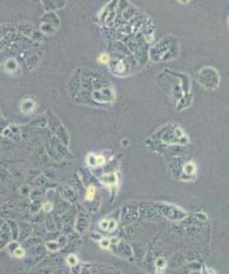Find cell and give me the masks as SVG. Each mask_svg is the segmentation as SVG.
I'll return each mask as SVG.
<instances>
[{
  "label": "cell",
  "mask_w": 229,
  "mask_h": 274,
  "mask_svg": "<svg viewBox=\"0 0 229 274\" xmlns=\"http://www.w3.org/2000/svg\"><path fill=\"white\" fill-rule=\"evenodd\" d=\"M47 247H48V249L51 250V251H56L57 249H58V246H57L56 242H48V244H47Z\"/></svg>",
  "instance_id": "6"
},
{
  "label": "cell",
  "mask_w": 229,
  "mask_h": 274,
  "mask_svg": "<svg viewBox=\"0 0 229 274\" xmlns=\"http://www.w3.org/2000/svg\"><path fill=\"white\" fill-rule=\"evenodd\" d=\"M94 194H96V189H94V186H89L88 189H87V195L86 198L88 200H91L94 197Z\"/></svg>",
  "instance_id": "3"
},
{
  "label": "cell",
  "mask_w": 229,
  "mask_h": 274,
  "mask_svg": "<svg viewBox=\"0 0 229 274\" xmlns=\"http://www.w3.org/2000/svg\"><path fill=\"white\" fill-rule=\"evenodd\" d=\"M109 246V240L108 239H102L101 240V247L102 248H107Z\"/></svg>",
  "instance_id": "8"
},
{
  "label": "cell",
  "mask_w": 229,
  "mask_h": 274,
  "mask_svg": "<svg viewBox=\"0 0 229 274\" xmlns=\"http://www.w3.org/2000/svg\"><path fill=\"white\" fill-rule=\"evenodd\" d=\"M103 181L105 182V183H107V184H115L117 182V177L115 174H110V175H107V176H104V178H103Z\"/></svg>",
  "instance_id": "1"
},
{
  "label": "cell",
  "mask_w": 229,
  "mask_h": 274,
  "mask_svg": "<svg viewBox=\"0 0 229 274\" xmlns=\"http://www.w3.org/2000/svg\"><path fill=\"white\" fill-rule=\"evenodd\" d=\"M202 274H211V273L209 272V270H207L206 268H204L203 271H202Z\"/></svg>",
  "instance_id": "13"
},
{
  "label": "cell",
  "mask_w": 229,
  "mask_h": 274,
  "mask_svg": "<svg viewBox=\"0 0 229 274\" xmlns=\"http://www.w3.org/2000/svg\"><path fill=\"white\" fill-rule=\"evenodd\" d=\"M44 210H45L46 212H49L52 210V204L50 203V202H47V203L44 205Z\"/></svg>",
  "instance_id": "9"
},
{
  "label": "cell",
  "mask_w": 229,
  "mask_h": 274,
  "mask_svg": "<svg viewBox=\"0 0 229 274\" xmlns=\"http://www.w3.org/2000/svg\"><path fill=\"white\" fill-rule=\"evenodd\" d=\"M115 226H116V222H115V221H110V222H108V228H107V229L112 231V230H113L114 228H115Z\"/></svg>",
  "instance_id": "12"
},
{
  "label": "cell",
  "mask_w": 229,
  "mask_h": 274,
  "mask_svg": "<svg viewBox=\"0 0 229 274\" xmlns=\"http://www.w3.org/2000/svg\"><path fill=\"white\" fill-rule=\"evenodd\" d=\"M14 255L16 256V257H23V255H25V251H23V249L19 248V249H16L15 251H14Z\"/></svg>",
  "instance_id": "5"
},
{
  "label": "cell",
  "mask_w": 229,
  "mask_h": 274,
  "mask_svg": "<svg viewBox=\"0 0 229 274\" xmlns=\"http://www.w3.org/2000/svg\"><path fill=\"white\" fill-rule=\"evenodd\" d=\"M156 266H157L158 269H163V267L165 266V261L163 258H159L157 259V261H156Z\"/></svg>",
  "instance_id": "7"
},
{
  "label": "cell",
  "mask_w": 229,
  "mask_h": 274,
  "mask_svg": "<svg viewBox=\"0 0 229 274\" xmlns=\"http://www.w3.org/2000/svg\"><path fill=\"white\" fill-rule=\"evenodd\" d=\"M67 263L72 267L76 266V263H78V258H76V256L72 255V254L71 255H69L67 257Z\"/></svg>",
  "instance_id": "2"
},
{
  "label": "cell",
  "mask_w": 229,
  "mask_h": 274,
  "mask_svg": "<svg viewBox=\"0 0 229 274\" xmlns=\"http://www.w3.org/2000/svg\"><path fill=\"white\" fill-rule=\"evenodd\" d=\"M100 60H101L102 63H107V62H108V56H106L105 54H103V55L100 56Z\"/></svg>",
  "instance_id": "10"
},
{
  "label": "cell",
  "mask_w": 229,
  "mask_h": 274,
  "mask_svg": "<svg viewBox=\"0 0 229 274\" xmlns=\"http://www.w3.org/2000/svg\"><path fill=\"white\" fill-rule=\"evenodd\" d=\"M184 169H185V173H187V174H192V173L194 171V166L189 163V164H187V165L184 167Z\"/></svg>",
  "instance_id": "4"
},
{
  "label": "cell",
  "mask_w": 229,
  "mask_h": 274,
  "mask_svg": "<svg viewBox=\"0 0 229 274\" xmlns=\"http://www.w3.org/2000/svg\"><path fill=\"white\" fill-rule=\"evenodd\" d=\"M100 226H101L103 230H106L107 228H108V222L107 221H103L101 222V224H100Z\"/></svg>",
  "instance_id": "11"
}]
</instances>
